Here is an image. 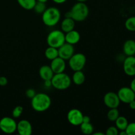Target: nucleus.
Masks as SVG:
<instances>
[{
  "label": "nucleus",
  "instance_id": "28",
  "mask_svg": "<svg viewBox=\"0 0 135 135\" xmlns=\"http://www.w3.org/2000/svg\"><path fill=\"white\" fill-rule=\"evenodd\" d=\"M125 131L127 135H135V122L129 123Z\"/></svg>",
  "mask_w": 135,
  "mask_h": 135
},
{
  "label": "nucleus",
  "instance_id": "24",
  "mask_svg": "<svg viewBox=\"0 0 135 135\" xmlns=\"http://www.w3.org/2000/svg\"><path fill=\"white\" fill-rule=\"evenodd\" d=\"M119 116V112L117 108H112L109 109V110L107 113V118L109 121L115 122L117 117Z\"/></svg>",
  "mask_w": 135,
  "mask_h": 135
},
{
  "label": "nucleus",
  "instance_id": "5",
  "mask_svg": "<svg viewBox=\"0 0 135 135\" xmlns=\"http://www.w3.org/2000/svg\"><path fill=\"white\" fill-rule=\"evenodd\" d=\"M48 46L59 48L65 42V33L61 30H54L50 32L46 39Z\"/></svg>",
  "mask_w": 135,
  "mask_h": 135
},
{
  "label": "nucleus",
  "instance_id": "27",
  "mask_svg": "<svg viewBox=\"0 0 135 135\" xmlns=\"http://www.w3.org/2000/svg\"><path fill=\"white\" fill-rule=\"evenodd\" d=\"M23 112V108L21 105L16 106L12 111V116L13 118H18L21 116Z\"/></svg>",
  "mask_w": 135,
  "mask_h": 135
},
{
  "label": "nucleus",
  "instance_id": "1",
  "mask_svg": "<svg viewBox=\"0 0 135 135\" xmlns=\"http://www.w3.org/2000/svg\"><path fill=\"white\" fill-rule=\"evenodd\" d=\"M51 105V100L50 96L45 93H36L31 99V106L37 112L47 111Z\"/></svg>",
  "mask_w": 135,
  "mask_h": 135
},
{
  "label": "nucleus",
  "instance_id": "16",
  "mask_svg": "<svg viewBox=\"0 0 135 135\" xmlns=\"http://www.w3.org/2000/svg\"><path fill=\"white\" fill-rule=\"evenodd\" d=\"M123 51L126 56H133L135 55V41L134 40L129 39L124 42Z\"/></svg>",
  "mask_w": 135,
  "mask_h": 135
},
{
  "label": "nucleus",
  "instance_id": "31",
  "mask_svg": "<svg viewBox=\"0 0 135 135\" xmlns=\"http://www.w3.org/2000/svg\"><path fill=\"white\" fill-rule=\"evenodd\" d=\"M7 83H8V80L5 76H0V86H4L7 85Z\"/></svg>",
  "mask_w": 135,
  "mask_h": 135
},
{
  "label": "nucleus",
  "instance_id": "17",
  "mask_svg": "<svg viewBox=\"0 0 135 135\" xmlns=\"http://www.w3.org/2000/svg\"><path fill=\"white\" fill-rule=\"evenodd\" d=\"M39 75L43 80H51L54 75V71L51 69L50 65H42L39 69Z\"/></svg>",
  "mask_w": 135,
  "mask_h": 135
},
{
  "label": "nucleus",
  "instance_id": "12",
  "mask_svg": "<svg viewBox=\"0 0 135 135\" xmlns=\"http://www.w3.org/2000/svg\"><path fill=\"white\" fill-rule=\"evenodd\" d=\"M58 49L59 57H61L64 60H69V58L75 54V47L73 45L65 42L62 46Z\"/></svg>",
  "mask_w": 135,
  "mask_h": 135
},
{
  "label": "nucleus",
  "instance_id": "20",
  "mask_svg": "<svg viewBox=\"0 0 135 135\" xmlns=\"http://www.w3.org/2000/svg\"><path fill=\"white\" fill-rule=\"evenodd\" d=\"M44 55L47 59L50 61L53 60V59H55L59 56L58 49L54 47H51V46H48L45 50Z\"/></svg>",
  "mask_w": 135,
  "mask_h": 135
},
{
  "label": "nucleus",
  "instance_id": "3",
  "mask_svg": "<svg viewBox=\"0 0 135 135\" xmlns=\"http://www.w3.org/2000/svg\"><path fill=\"white\" fill-rule=\"evenodd\" d=\"M71 17L75 22H82L86 19L89 15L88 7L84 2H78L69 11Z\"/></svg>",
  "mask_w": 135,
  "mask_h": 135
},
{
  "label": "nucleus",
  "instance_id": "34",
  "mask_svg": "<svg viewBox=\"0 0 135 135\" xmlns=\"http://www.w3.org/2000/svg\"><path fill=\"white\" fill-rule=\"evenodd\" d=\"M90 122V118L88 115H84L83 119V123H89Z\"/></svg>",
  "mask_w": 135,
  "mask_h": 135
},
{
  "label": "nucleus",
  "instance_id": "14",
  "mask_svg": "<svg viewBox=\"0 0 135 135\" xmlns=\"http://www.w3.org/2000/svg\"><path fill=\"white\" fill-rule=\"evenodd\" d=\"M50 67L54 71V74L64 72L66 68L65 60L58 56L55 59L51 60Z\"/></svg>",
  "mask_w": 135,
  "mask_h": 135
},
{
  "label": "nucleus",
  "instance_id": "36",
  "mask_svg": "<svg viewBox=\"0 0 135 135\" xmlns=\"http://www.w3.org/2000/svg\"><path fill=\"white\" fill-rule=\"evenodd\" d=\"M54 3L57 4H63L67 1V0H52Z\"/></svg>",
  "mask_w": 135,
  "mask_h": 135
},
{
  "label": "nucleus",
  "instance_id": "18",
  "mask_svg": "<svg viewBox=\"0 0 135 135\" xmlns=\"http://www.w3.org/2000/svg\"><path fill=\"white\" fill-rule=\"evenodd\" d=\"M75 21L71 17H65L61 23V28L64 33L75 29Z\"/></svg>",
  "mask_w": 135,
  "mask_h": 135
},
{
  "label": "nucleus",
  "instance_id": "2",
  "mask_svg": "<svg viewBox=\"0 0 135 135\" xmlns=\"http://www.w3.org/2000/svg\"><path fill=\"white\" fill-rule=\"evenodd\" d=\"M61 18L60 11L55 7L46 8L42 14V19L46 26L52 27L59 22Z\"/></svg>",
  "mask_w": 135,
  "mask_h": 135
},
{
  "label": "nucleus",
  "instance_id": "38",
  "mask_svg": "<svg viewBox=\"0 0 135 135\" xmlns=\"http://www.w3.org/2000/svg\"><path fill=\"white\" fill-rule=\"evenodd\" d=\"M92 134H93V135H104V133H100V132H96V133H93Z\"/></svg>",
  "mask_w": 135,
  "mask_h": 135
},
{
  "label": "nucleus",
  "instance_id": "33",
  "mask_svg": "<svg viewBox=\"0 0 135 135\" xmlns=\"http://www.w3.org/2000/svg\"><path fill=\"white\" fill-rule=\"evenodd\" d=\"M129 105V108L132 109V110H135V99L133 100V101L131 102L130 103L128 104Z\"/></svg>",
  "mask_w": 135,
  "mask_h": 135
},
{
  "label": "nucleus",
  "instance_id": "6",
  "mask_svg": "<svg viewBox=\"0 0 135 135\" xmlns=\"http://www.w3.org/2000/svg\"><path fill=\"white\" fill-rule=\"evenodd\" d=\"M69 66L73 71H82L86 63V57L82 53L74 54L69 59Z\"/></svg>",
  "mask_w": 135,
  "mask_h": 135
},
{
  "label": "nucleus",
  "instance_id": "29",
  "mask_svg": "<svg viewBox=\"0 0 135 135\" xmlns=\"http://www.w3.org/2000/svg\"><path fill=\"white\" fill-rule=\"evenodd\" d=\"M106 135H118L119 129L115 126H111L107 129L105 132Z\"/></svg>",
  "mask_w": 135,
  "mask_h": 135
},
{
  "label": "nucleus",
  "instance_id": "37",
  "mask_svg": "<svg viewBox=\"0 0 135 135\" xmlns=\"http://www.w3.org/2000/svg\"><path fill=\"white\" fill-rule=\"evenodd\" d=\"M119 135H127V133H126V131H125V130L120 131V132H119Z\"/></svg>",
  "mask_w": 135,
  "mask_h": 135
},
{
  "label": "nucleus",
  "instance_id": "4",
  "mask_svg": "<svg viewBox=\"0 0 135 135\" xmlns=\"http://www.w3.org/2000/svg\"><path fill=\"white\" fill-rule=\"evenodd\" d=\"M51 80L52 87L59 90L67 89L69 88L72 83L71 78L64 72L54 74Z\"/></svg>",
  "mask_w": 135,
  "mask_h": 135
},
{
  "label": "nucleus",
  "instance_id": "15",
  "mask_svg": "<svg viewBox=\"0 0 135 135\" xmlns=\"http://www.w3.org/2000/svg\"><path fill=\"white\" fill-rule=\"evenodd\" d=\"M65 42L71 45H75L79 43L80 40V34L77 30L75 29L65 34Z\"/></svg>",
  "mask_w": 135,
  "mask_h": 135
},
{
  "label": "nucleus",
  "instance_id": "7",
  "mask_svg": "<svg viewBox=\"0 0 135 135\" xmlns=\"http://www.w3.org/2000/svg\"><path fill=\"white\" fill-rule=\"evenodd\" d=\"M17 125L13 118L4 117L0 120V130L6 134H13L17 131Z\"/></svg>",
  "mask_w": 135,
  "mask_h": 135
},
{
  "label": "nucleus",
  "instance_id": "39",
  "mask_svg": "<svg viewBox=\"0 0 135 135\" xmlns=\"http://www.w3.org/2000/svg\"><path fill=\"white\" fill-rule=\"evenodd\" d=\"M76 1H77L78 2H86V1H88V0H76Z\"/></svg>",
  "mask_w": 135,
  "mask_h": 135
},
{
  "label": "nucleus",
  "instance_id": "8",
  "mask_svg": "<svg viewBox=\"0 0 135 135\" xmlns=\"http://www.w3.org/2000/svg\"><path fill=\"white\" fill-rule=\"evenodd\" d=\"M117 94L120 102L124 104H129L135 99V93L131 87H122L119 90Z\"/></svg>",
  "mask_w": 135,
  "mask_h": 135
},
{
  "label": "nucleus",
  "instance_id": "19",
  "mask_svg": "<svg viewBox=\"0 0 135 135\" xmlns=\"http://www.w3.org/2000/svg\"><path fill=\"white\" fill-rule=\"evenodd\" d=\"M71 80L76 85H82L85 81V75L82 71H74Z\"/></svg>",
  "mask_w": 135,
  "mask_h": 135
},
{
  "label": "nucleus",
  "instance_id": "22",
  "mask_svg": "<svg viewBox=\"0 0 135 135\" xmlns=\"http://www.w3.org/2000/svg\"><path fill=\"white\" fill-rule=\"evenodd\" d=\"M115 127L119 129V131L125 130L129 124L128 120L126 117L120 115L115 121Z\"/></svg>",
  "mask_w": 135,
  "mask_h": 135
},
{
  "label": "nucleus",
  "instance_id": "35",
  "mask_svg": "<svg viewBox=\"0 0 135 135\" xmlns=\"http://www.w3.org/2000/svg\"><path fill=\"white\" fill-rule=\"evenodd\" d=\"M130 87L134 91L135 93V77L133 79V80H132L131 83V84H130Z\"/></svg>",
  "mask_w": 135,
  "mask_h": 135
},
{
  "label": "nucleus",
  "instance_id": "23",
  "mask_svg": "<svg viewBox=\"0 0 135 135\" xmlns=\"http://www.w3.org/2000/svg\"><path fill=\"white\" fill-rule=\"evenodd\" d=\"M80 131L84 134H92L94 133V127L90 122L82 123L80 125Z\"/></svg>",
  "mask_w": 135,
  "mask_h": 135
},
{
  "label": "nucleus",
  "instance_id": "32",
  "mask_svg": "<svg viewBox=\"0 0 135 135\" xmlns=\"http://www.w3.org/2000/svg\"><path fill=\"white\" fill-rule=\"evenodd\" d=\"M44 84L46 87L47 88H50V87L52 86L51 85V80H44Z\"/></svg>",
  "mask_w": 135,
  "mask_h": 135
},
{
  "label": "nucleus",
  "instance_id": "13",
  "mask_svg": "<svg viewBox=\"0 0 135 135\" xmlns=\"http://www.w3.org/2000/svg\"><path fill=\"white\" fill-rule=\"evenodd\" d=\"M17 131L20 135H31L32 133V126L30 121L22 119L17 123Z\"/></svg>",
  "mask_w": 135,
  "mask_h": 135
},
{
  "label": "nucleus",
  "instance_id": "26",
  "mask_svg": "<svg viewBox=\"0 0 135 135\" xmlns=\"http://www.w3.org/2000/svg\"><path fill=\"white\" fill-rule=\"evenodd\" d=\"M46 8L47 7H46V3L42 2V1H36V3L35 5H34L32 10H34V12L36 13L37 14L42 15V13L45 11Z\"/></svg>",
  "mask_w": 135,
  "mask_h": 135
},
{
  "label": "nucleus",
  "instance_id": "11",
  "mask_svg": "<svg viewBox=\"0 0 135 135\" xmlns=\"http://www.w3.org/2000/svg\"><path fill=\"white\" fill-rule=\"evenodd\" d=\"M123 69L127 76H135V57L127 56L123 61Z\"/></svg>",
  "mask_w": 135,
  "mask_h": 135
},
{
  "label": "nucleus",
  "instance_id": "21",
  "mask_svg": "<svg viewBox=\"0 0 135 135\" xmlns=\"http://www.w3.org/2000/svg\"><path fill=\"white\" fill-rule=\"evenodd\" d=\"M18 5L25 10H32L36 0H17Z\"/></svg>",
  "mask_w": 135,
  "mask_h": 135
},
{
  "label": "nucleus",
  "instance_id": "25",
  "mask_svg": "<svg viewBox=\"0 0 135 135\" xmlns=\"http://www.w3.org/2000/svg\"><path fill=\"white\" fill-rule=\"evenodd\" d=\"M125 26L129 31L135 32V16L129 17L125 21Z\"/></svg>",
  "mask_w": 135,
  "mask_h": 135
},
{
  "label": "nucleus",
  "instance_id": "40",
  "mask_svg": "<svg viewBox=\"0 0 135 135\" xmlns=\"http://www.w3.org/2000/svg\"><path fill=\"white\" fill-rule=\"evenodd\" d=\"M36 1H42V2H44V3H46L47 2L48 0H36Z\"/></svg>",
  "mask_w": 135,
  "mask_h": 135
},
{
  "label": "nucleus",
  "instance_id": "30",
  "mask_svg": "<svg viewBox=\"0 0 135 135\" xmlns=\"http://www.w3.org/2000/svg\"><path fill=\"white\" fill-rule=\"evenodd\" d=\"M36 94V92L33 88H28V89L26 90V92H25V95L29 99L32 98L35 96Z\"/></svg>",
  "mask_w": 135,
  "mask_h": 135
},
{
  "label": "nucleus",
  "instance_id": "9",
  "mask_svg": "<svg viewBox=\"0 0 135 135\" xmlns=\"http://www.w3.org/2000/svg\"><path fill=\"white\" fill-rule=\"evenodd\" d=\"M83 113L80 110L76 108L71 109L67 113V118L71 125L73 126H79L83 123Z\"/></svg>",
  "mask_w": 135,
  "mask_h": 135
},
{
  "label": "nucleus",
  "instance_id": "10",
  "mask_svg": "<svg viewBox=\"0 0 135 135\" xmlns=\"http://www.w3.org/2000/svg\"><path fill=\"white\" fill-rule=\"evenodd\" d=\"M104 103L108 108H117L120 105L119 98L117 93L114 92H108L104 95Z\"/></svg>",
  "mask_w": 135,
  "mask_h": 135
}]
</instances>
